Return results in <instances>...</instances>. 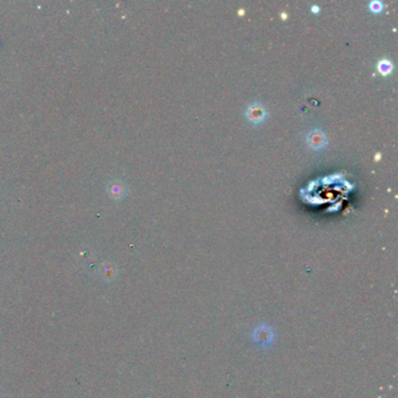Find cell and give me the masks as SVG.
<instances>
[{
  "instance_id": "3957f363",
  "label": "cell",
  "mask_w": 398,
  "mask_h": 398,
  "mask_svg": "<svg viewBox=\"0 0 398 398\" xmlns=\"http://www.w3.org/2000/svg\"><path fill=\"white\" fill-rule=\"evenodd\" d=\"M377 69L381 74L387 76L392 71V63L390 61H388V60H382V61L378 62Z\"/></svg>"
},
{
  "instance_id": "5b68a950",
  "label": "cell",
  "mask_w": 398,
  "mask_h": 398,
  "mask_svg": "<svg viewBox=\"0 0 398 398\" xmlns=\"http://www.w3.org/2000/svg\"><path fill=\"white\" fill-rule=\"evenodd\" d=\"M312 11H313V12H319V7L313 6V7H312Z\"/></svg>"
},
{
  "instance_id": "277c9868",
  "label": "cell",
  "mask_w": 398,
  "mask_h": 398,
  "mask_svg": "<svg viewBox=\"0 0 398 398\" xmlns=\"http://www.w3.org/2000/svg\"><path fill=\"white\" fill-rule=\"evenodd\" d=\"M369 8H370L371 12L380 13L381 11L383 10V4L381 2H377V0H374V2H371L369 4Z\"/></svg>"
},
{
  "instance_id": "7a4b0ae2",
  "label": "cell",
  "mask_w": 398,
  "mask_h": 398,
  "mask_svg": "<svg viewBox=\"0 0 398 398\" xmlns=\"http://www.w3.org/2000/svg\"><path fill=\"white\" fill-rule=\"evenodd\" d=\"M308 146L313 149H321L326 146L327 144V137L325 135V132L321 130H312L308 132L306 137Z\"/></svg>"
},
{
  "instance_id": "6da1fadb",
  "label": "cell",
  "mask_w": 398,
  "mask_h": 398,
  "mask_svg": "<svg viewBox=\"0 0 398 398\" xmlns=\"http://www.w3.org/2000/svg\"><path fill=\"white\" fill-rule=\"evenodd\" d=\"M245 116L249 122L254 124H259L267 117V110H265V108L260 103H252V104H250L247 108Z\"/></svg>"
}]
</instances>
